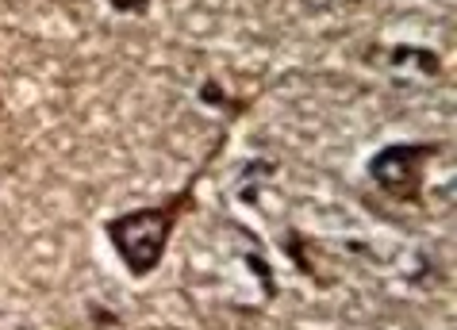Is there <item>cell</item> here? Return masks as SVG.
<instances>
[{
	"label": "cell",
	"mask_w": 457,
	"mask_h": 330,
	"mask_svg": "<svg viewBox=\"0 0 457 330\" xmlns=\"http://www.w3.org/2000/svg\"><path fill=\"white\" fill-rule=\"evenodd\" d=\"M185 208H193V185L181 188L173 200L166 204H154V208H135V211H123V215H112L104 223V235L112 250L120 253L123 269L131 276H150L162 265L170 250V238L177 231V219L185 215Z\"/></svg>",
	"instance_id": "1"
},
{
	"label": "cell",
	"mask_w": 457,
	"mask_h": 330,
	"mask_svg": "<svg viewBox=\"0 0 457 330\" xmlns=\"http://www.w3.org/2000/svg\"><path fill=\"white\" fill-rule=\"evenodd\" d=\"M438 143H388L370 158V177L400 204H423L427 161L438 158Z\"/></svg>",
	"instance_id": "2"
},
{
	"label": "cell",
	"mask_w": 457,
	"mask_h": 330,
	"mask_svg": "<svg viewBox=\"0 0 457 330\" xmlns=\"http://www.w3.org/2000/svg\"><path fill=\"white\" fill-rule=\"evenodd\" d=\"M388 62H419V73H427V78H435V73L442 70V62L435 50H427V46H392L388 50Z\"/></svg>",
	"instance_id": "3"
},
{
	"label": "cell",
	"mask_w": 457,
	"mask_h": 330,
	"mask_svg": "<svg viewBox=\"0 0 457 330\" xmlns=\"http://www.w3.org/2000/svg\"><path fill=\"white\" fill-rule=\"evenodd\" d=\"M108 8L112 12H123V16H127V12H131V16H146L150 0H108Z\"/></svg>",
	"instance_id": "4"
},
{
	"label": "cell",
	"mask_w": 457,
	"mask_h": 330,
	"mask_svg": "<svg viewBox=\"0 0 457 330\" xmlns=\"http://www.w3.org/2000/svg\"><path fill=\"white\" fill-rule=\"evenodd\" d=\"M200 100H208L212 108H220V104H227V93L215 81H204V85H200Z\"/></svg>",
	"instance_id": "5"
}]
</instances>
